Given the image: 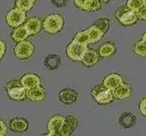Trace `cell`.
<instances>
[{
  "instance_id": "cell-14",
  "label": "cell",
  "mask_w": 146,
  "mask_h": 136,
  "mask_svg": "<svg viewBox=\"0 0 146 136\" xmlns=\"http://www.w3.org/2000/svg\"><path fill=\"white\" fill-rule=\"evenodd\" d=\"M77 97H78L77 92L70 88H63V90H62L58 92V98H60V102H62L63 104L66 105L73 104L77 100Z\"/></svg>"
},
{
  "instance_id": "cell-26",
  "label": "cell",
  "mask_w": 146,
  "mask_h": 136,
  "mask_svg": "<svg viewBox=\"0 0 146 136\" xmlns=\"http://www.w3.org/2000/svg\"><path fill=\"white\" fill-rule=\"evenodd\" d=\"M144 4H146V0H127L126 7L129 8V10L136 12Z\"/></svg>"
},
{
  "instance_id": "cell-21",
  "label": "cell",
  "mask_w": 146,
  "mask_h": 136,
  "mask_svg": "<svg viewBox=\"0 0 146 136\" xmlns=\"http://www.w3.org/2000/svg\"><path fill=\"white\" fill-rule=\"evenodd\" d=\"M28 36H29V34H28V32L27 31V29H25V27L23 25L15 27L11 33L12 39L15 42H21L23 41V40H27Z\"/></svg>"
},
{
  "instance_id": "cell-10",
  "label": "cell",
  "mask_w": 146,
  "mask_h": 136,
  "mask_svg": "<svg viewBox=\"0 0 146 136\" xmlns=\"http://www.w3.org/2000/svg\"><path fill=\"white\" fill-rule=\"evenodd\" d=\"M42 22L43 20L37 17H32L25 20L23 23V26L25 27L29 35H36L42 29Z\"/></svg>"
},
{
  "instance_id": "cell-37",
  "label": "cell",
  "mask_w": 146,
  "mask_h": 136,
  "mask_svg": "<svg viewBox=\"0 0 146 136\" xmlns=\"http://www.w3.org/2000/svg\"><path fill=\"white\" fill-rule=\"evenodd\" d=\"M31 1H33V2H35V1H36V0H31Z\"/></svg>"
},
{
  "instance_id": "cell-6",
  "label": "cell",
  "mask_w": 146,
  "mask_h": 136,
  "mask_svg": "<svg viewBox=\"0 0 146 136\" xmlns=\"http://www.w3.org/2000/svg\"><path fill=\"white\" fill-rule=\"evenodd\" d=\"M87 50H88L87 45L72 41L66 48V55L69 59L73 61H81Z\"/></svg>"
},
{
  "instance_id": "cell-1",
  "label": "cell",
  "mask_w": 146,
  "mask_h": 136,
  "mask_svg": "<svg viewBox=\"0 0 146 136\" xmlns=\"http://www.w3.org/2000/svg\"><path fill=\"white\" fill-rule=\"evenodd\" d=\"M91 96L100 105H107L114 100V95H113L112 90L105 88L102 84L94 86L92 88Z\"/></svg>"
},
{
  "instance_id": "cell-9",
  "label": "cell",
  "mask_w": 146,
  "mask_h": 136,
  "mask_svg": "<svg viewBox=\"0 0 146 136\" xmlns=\"http://www.w3.org/2000/svg\"><path fill=\"white\" fill-rule=\"evenodd\" d=\"M21 84L25 88V90H30V88H37L41 86V79L38 75L34 73H27L21 78Z\"/></svg>"
},
{
  "instance_id": "cell-20",
  "label": "cell",
  "mask_w": 146,
  "mask_h": 136,
  "mask_svg": "<svg viewBox=\"0 0 146 136\" xmlns=\"http://www.w3.org/2000/svg\"><path fill=\"white\" fill-rule=\"evenodd\" d=\"M44 64H45V67L48 68L49 70H56L62 64V59L58 55H49L45 57Z\"/></svg>"
},
{
  "instance_id": "cell-11",
  "label": "cell",
  "mask_w": 146,
  "mask_h": 136,
  "mask_svg": "<svg viewBox=\"0 0 146 136\" xmlns=\"http://www.w3.org/2000/svg\"><path fill=\"white\" fill-rule=\"evenodd\" d=\"M63 117L60 116V115H56V116H53L52 118L49 119L48 125H47V127H48V134L49 136H53V135H60V125H62V123L63 121Z\"/></svg>"
},
{
  "instance_id": "cell-13",
  "label": "cell",
  "mask_w": 146,
  "mask_h": 136,
  "mask_svg": "<svg viewBox=\"0 0 146 136\" xmlns=\"http://www.w3.org/2000/svg\"><path fill=\"white\" fill-rule=\"evenodd\" d=\"M122 83H123V77L118 73H111L107 75L102 81V85L110 90H114Z\"/></svg>"
},
{
  "instance_id": "cell-25",
  "label": "cell",
  "mask_w": 146,
  "mask_h": 136,
  "mask_svg": "<svg viewBox=\"0 0 146 136\" xmlns=\"http://www.w3.org/2000/svg\"><path fill=\"white\" fill-rule=\"evenodd\" d=\"M94 25H96L98 28H100L103 33H106L110 27V20L106 18H98V20L94 23Z\"/></svg>"
},
{
  "instance_id": "cell-12",
  "label": "cell",
  "mask_w": 146,
  "mask_h": 136,
  "mask_svg": "<svg viewBox=\"0 0 146 136\" xmlns=\"http://www.w3.org/2000/svg\"><path fill=\"white\" fill-rule=\"evenodd\" d=\"M113 95H114V98L116 99H128L133 95V90H131V88L129 86L128 84L126 83H122L115 88L114 90H112Z\"/></svg>"
},
{
  "instance_id": "cell-24",
  "label": "cell",
  "mask_w": 146,
  "mask_h": 136,
  "mask_svg": "<svg viewBox=\"0 0 146 136\" xmlns=\"http://www.w3.org/2000/svg\"><path fill=\"white\" fill-rule=\"evenodd\" d=\"M16 7L23 12L31 10L34 6V2L31 0H16Z\"/></svg>"
},
{
  "instance_id": "cell-5",
  "label": "cell",
  "mask_w": 146,
  "mask_h": 136,
  "mask_svg": "<svg viewBox=\"0 0 146 136\" xmlns=\"http://www.w3.org/2000/svg\"><path fill=\"white\" fill-rule=\"evenodd\" d=\"M14 53L19 59H27L33 55L34 45L27 40L18 42V44L14 49Z\"/></svg>"
},
{
  "instance_id": "cell-7",
  "label": "cell",
  "mask_w": 146,
  "mask_h": 136,
  "mask_svg": "<svg viewBox=\"0 0 146 136\" xmlns=\"http://www.w3.org/2000/svg\"><path fill=\"white\" fill-rule=\"evenodd\" d=\"M25 20H27L25 12L20 10L17 7L10 10L6 15L7 23H8V25H10L11 27H14V28L23 25Z\"/></svg>"
},
{
  "instance_id": "cell-2",
  "label": "cell",
  "mask_w": 146,
  "mask_h": 136,
  "mask_svg": "<svg viewBox=\"0 0 146 136\" xmlns=\"http://www.w3.org/2000/svg\"><path fill=\"white\" fill-rule=\"evenodd\" d=\"M64 25V20L62 16L58 14H53L44 18L42 22V27L47 33L56 34L60 31H62Z\"/></svg>"
},
{
  "instance_id": "cell-15",
  "label": "cell",
  "mask_w": 146,
  "mask_h": 136,
  "mask_svg": "<svg viewBox=\"0 0 146 136\" xmlns=\"http://www.w3.org/2000/svg\"><path fill=\"white\" fill-rule=\"evenodd\" d=\"M9 128L14 132H25L28 128V121L25 118H14L9 123Z\"/></svg>"
},
{
  "instance_id": "cell-32",
  "label": "cell",
  "mask_w": 146,
  "mask_h": 136,
  "mask_svg": "<svg viewBox=\"0 0 146 136\" xmlns=\"http://www.w3.org/2000/svg\"><path fill=\"white\" fill-rule=\"evenodd\" d=\"M7 129H8V127H7L6 123H4L3 121H1V119H0V136L6 135Z\"/></svg>"
},
{
  "instance_id": "cell-27",
  "label": "cell",
  "mask_w": 146,
  "mask_h": 136,
  "mask_svg": "<svg viewBox=\"0 0 146 136\" xmlns=\"http://www.w3.org/2000/svg\"><path fill=\"white\" fill-rule=\"evenodd\" d=\"M101 7V3L98 0H88L83 6L82 10L84 11H98Z\"/></svg>"
},
{
  "instance_id": "cell-16",
  "label": "cell",
  "mask_w": 146,
  "mask_h": 136,
  "mask_svg": "<svg viewBox=\"0 0 146 136\" xmlns=\"http://www.w3.org/2000/svg\"><path fill=\"white\" fill-rule=\"evenodd\" d=\"M116 46L112 42H105L98 48V53L100 55V57L106 58V57H111L116 53Z\"/></svg>"
},
{
  "instance_id": "cell-3",
  "label": "cell",
  "mask_w": 146,
  "mask_h": 136,
  "mask_svg": "<svg viewBox=\"0 0 146 136\" xmlns=\"http://www.w3.org/2000/svg\"><path fill=\"white\" fill-rule=\"evenodd\" d=\"M6 91L8 96L13 100L21 101L27 98V90L23 88L20 81L12 80L6 85Z\"/></svg>"
},
{
  "instance_id": "cell-17",
  "label": "cell",
  "mask_w": 146,
  "mask_h": 136,
  "mask_svg": "<svg viewBox=\"0 0 146 136\" xmlns=\"http://www.w3.org/2000/svg\"><path fill=\"white\" fill-rule=\"evenodd\" d=\"M100 60V55H98V51H94V50H87V51L85 53L83 58H82L81 61L83 62L84 65L90 67V66H94Z\"/></svg>"
},
{
  "instance_id": "cell-36",
  "label": "cell",
  "mask_w": 146,
  "mask_h": 136,
  "mask_svg": "<svg viewBox=\"0 0 146 136\" xmlns=\"http://www.w3.org/2000/svg\"><path fill=\"white\" fill-rule=\"evenodd\" d=\"M142 41L144 42V43H146V32L143 34V36H142Z\"/></svg>"
},
{
  "instance_id": "cell-30",
  "label": "cell",
  "mask_w": 146,
  "mask_h": 136,
  "mask_svg": "<svg viewBox=\"0 0 146 136\" xmlns=\"http://www.w3.org/2000/svg\"><path fill=\"white\" fill-rule=\"evenodd\" d=\"M139 111L142 116L146 117V97H144L139 102Z\"/></svg>"
},
{
  "instance_id": "cell-35",
  "label": "cell",
  "mask_w": 146,
  "mask_h": 136,
  "mask_svg": "<svg viewBox=\"0 0 146 136\" xmlns=\"http://www.w3.org/2000/svg\"><path fill=\"white\" fill-rule=\"evenodd\" d=\"M98 1H100L101 4H106L109 1H111V0H98Z\"/></svg>"
},
{
  "instance_id": "cell-23",
  "label": "cell",
  "mask_w": 146,
  "mask_h": 136,
  "mask_svg": "<svg viewBox=\"0 0 146 136\" xmlns=\"http://www.w3.org/2000/svg\"><path fill=\"white\" fill-rule=\"evenodd\" d=\"M73 41L77 42V43H80V44H83V45H87V46H88V44L91 43L90 36H89L88 31H87V30L78 32V33L74 36Z\"/></svg>"
},
{
  "instance_id": "cell-29",
  "label": "cell",
  "mask_w": 146,
  "mask_h": 136,
  "mask_svg": "<svg viewBox=\"0 0 146 136\" xmlns=\"http://www.w3.org/2000/svg\"><path fill=\"white\" fill-rule=\"evenodd\" d=\"M135 13H136V16H137L138 20H146V4H144L141 8L138 9Z\"/></svg>"
},
{
  "instance_id": "cell-18",
  "label": "cell",
  "mask_w": 146,
  "mask_h": 136,
  "mask_svg": "<svg viewBox=\"0 0 146 136\" xmlns=\"http://www.w3.org/2000/svg\"><path fill=\"white\" fill-rule=\"evenodd\" d=\"M45 90L42 88L41 86L27 90V98H28L29 100H32V101H42L45 98Z\"/></svg>"
},
{
  "instance_id": "cell-34",
  "label": "cell",
  "mask_w": 146,
  "mask_h": 136,
  "mask_svg": "<svg viewBox=\"0 0 146 136\" xmlns=\"http://www.w3.org/2000/svg\"><path fill=\"white\" fill-rule=\"evenodd\" d=\"M87 1H88V0H74V4L77 8L82 10V8H83V6L85 5V3H86Z\"/></svg>"
},
{
  "instance_id": "cell-22",
  "label": "cell",
  "mask_w": 146,
  "mask_h": 136,
  "mask_svg": "<svg viewBox=\"0 0 146 136\" xmlns=\"http://www.w3.org/2000/svg\"><path fill=\"white\" fill-rule=\"evenodd\" d=\"M87 31H88V34H89V36H90L91 43H96V42L100 41L103 37V35H104V33H103L100 28H98V27L94 24L92 25L90 28L87 29Z\"/></svg>"
},
{
  "instance_id": "cell-31",
  "label": "cell",
  "mask_w": 146,
  "mask_h": 136,
  "mask_svg": "<svg viewBox=\"0 0 146 136\" xmlns=\"http://www.w3.org/2000/svg\"><path fill=\"white\" fill-rule=\"evenodd\" d=\"M51 2L55 7L62 8V7H64L65 5H66L67 0H51Z\"/></svg>"
},
{
  "instance_id": "cell-8",
  "label": "cell",
  "mask_w": 146,
  "mask_h": 136,
  "mask_svg": "<svg viewBox=\"0 0 146 136\" xmlns=\"http://www.w3.org/2000/svg\"><path fill=\"white\" fill-rule=\"evenodd\" d=\"M78 125V121L75 117L67 116L63 119L62 125L60 128V133L62 136H69L73 133L75 128Z\"/></svg>"
},
{
  "instance_id": "cell-33",
  "label": "cell",
  "mask_w": 146,
  "mask_h": 136,
  "mask_svg": "<svg viewBox=\"0 0 146 136\" xmlns=\"http://www.w3.org/2000/svg\"><path fill=\"white\" fill-rule=\"evenodd\" d=\"M6 51V45L2 40H0V60L3 58L4 55H5Z\"/></svg>"
},
{
  "instance_id": "cell-4",
  "label": "cell",
  "mask_w": 146,
  "mask_h": 136,
  "mask_svg": "<svg viewBox=\"0 0 146 136\" xmlns=\"http://www.w3.org/2000/svg\"><path fill=\"white\" fill-rule=\"evenodd\" d=\"M115 17L119 20V22L122 23L125 26H129V25L135 24L138 20L135 12L129 10L126 6H121L120 8H118V10L115 13Z\"/></svg>"
},
{
  "instance_id": "cell-28",
  "label": "cell",
  "mask_w": 146,
  "mask_h": 136,
  "mask_svg": "<svg viewBox=\"0 0 146 136\" xmlns=\"http://www.w3.org/2000/svg\"><path fill=\"white\" fill-rule=\"evenodd\" d=\"M133 51L139 57H146V43L143 41L136 42L133 46Z\"/></svg>"
},
{
  "instance_id": "cell-19",
  "label": "cell",
  "mask_w": 146,
  "mask_h": 136,
  "mask_svg": "<svg viewBox=\"0 0 146 136\" xmlns=\"http://www.w3.org/2000/svg\"><path fill=\"white\" fill-rule=\"evenodd\" d=\"M120 125L123 126L124 128H131L135 125L136 123V117L133 113H124L119 119Z\"/></svg>"
}]
</instances>
